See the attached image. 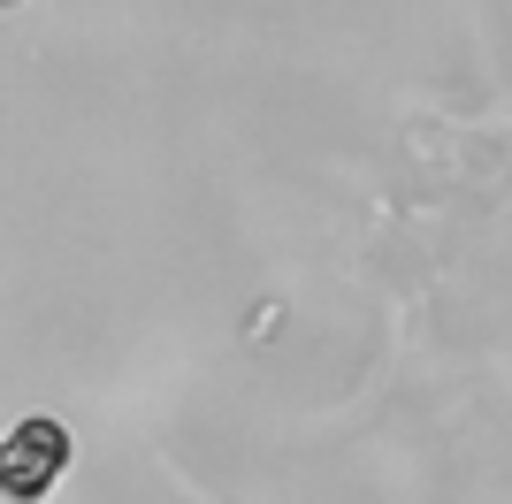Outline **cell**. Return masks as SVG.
<instances>
[{"label": "cell", "mask_w": 512, "mask_h": 504, "mask_svg": "<svg viewBox=\"0 0 512 504\" xmlns=\"http://www.w3.org/2000/svg\"><path fill=\"white\" fill-rule=\"evenodd\" d=\"M62 474H69V428L62 420L31 413L23 428L0 436V497L8 504H46Z\"/></svg>", "instance_id": "6da1fadb"}, {"label": "cell", "mask_w": 512, "mask_h": 504, "mask_svg": "<svg viewBox=\"0 0 512 504\" xmlns=\"http://www.w3.org/2000/svg\"><path fill=\"white\" fill-rule=\"evenodd\" d=\"M0 8H8V0H0Z\"/></svg>", "instance_id": "7a4b0ae2"}]
</instances>
